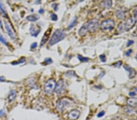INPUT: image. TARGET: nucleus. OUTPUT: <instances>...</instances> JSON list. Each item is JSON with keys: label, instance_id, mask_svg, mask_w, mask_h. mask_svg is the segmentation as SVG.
Masks as SVG:
<instances>
[{"label": "nucleus", "instance_id": "33", "mask_svg": "<svg viewBox=\"0 0 137 120\" xmlns=\"http://www.w3.org/2000/svg\"><path fill=\"white\" fill-rule=\"evenodd\" d=\"M129 95H130V96H134L135 95V92H130Z\"/></svg>", "mask_w": 137, "mask_h": 120}, {"label": "nucleus", "instance_id": "27", "mask_svg": "<svg viewBox=\"0 0 137 120\" xmlns=\"http://www.w3.org/2000/svg\"><path fill=\"white\" fill-rule=\"evenodd\" d=\"M134 43V41H133L132 40H129L128 41H127V46L129 47V46H131L132 44Z\"/></svg>", "mask_w": 137, "mask_h": 120}, {"label": "nucleus", "instance_id": "18", "mask_svg": "<svg viewBox=\"0 0 137 120\" xmlns=\"http://www.w3.org/2000/svg\"><path fill=\"white\" fill-rule=\"evenodd\" d=\"M15 97H16V92L14 90H12L11 92H10L9 96H8L9 101H13V100L15 98Z\"/></svg>", "mask_w": 137, "mask_h": 120}, {"label": "nucleus", "instance_id": "26", "mask_svg": "<svg viewBox=\"0 0 137 120\" xmlns=\"http://www.w3.org/2000/svg\"><path fill=\"white\" fill-rule=\"evenodd\" d=\"M104 115H105L104 111H102V112H99V113H98L97 116H98V118H101V117H102V116Z\"/></svg>", "mask_w": 137, "mask_h": 120}, {"label": "nucleus", "instance_id": "13", "mask_svg": "<svg viewBox=\"0 0 137 120\" xmlns=\"http://www.w3.org/2000/svg\"><path fill=\"white\" fill-rule=\"evenodd\" d=\"M116 16L118 18L120 19H124L125 17V12L123 9H118L116 11Z\"/></svg>", "mask_w": 137, "mask_h": 120}, {"label": "nucleus", "instance_id": "11", "mask_svg": "<svg viewBox=\"0 0 137 120\" xmlns=\"http://www.w3.org/2000/svg\"><path fill=\"white\" fill-rule=\"evenodd\" d=\"M4 24H5V28H6V31H7V32L8 33V35H9V37H11L12 39H15L14 32H13V30H12V29H11V26H10L9 24H8L7 22H5Z\"/></svg>", "mask_w": 137, "mask_h": 120}, {"label": "nucleus", "instance_id": "36", "mask_svg": "<svg viewBox=\"0 0 137 120\" xmlns=\"http://www.w3.org/2000/svg\"><path fill=\"white\" fill-rule=\"evenodd\" d=\"M134 89H135V91H136V92L137 93V88H134Z\"/></svg>", "mask_w": 137, "mask_h": 120}, {"label": "nucleus", "instance_id": "5", "mask_svg": "<svg viewBox=\"0 0 137 120\" xmlns=\"http://www.w3.org/2000/svg\"><path fill=\"white\" fill-rule=\"evenodd\" d=\"M115 26V23L113 20L110 19H105L101 24V27L102 30L105 31H109L113 29Z\"/></svg>", "mask_w": 137, "mask_h": 120}, {"label": "nucleus", "instance_id": "19", "mask_svg": "<svg viewBox=\"0 0 137 120\" xmlns=\"http://www.w3.org/2000/svg\"><path fill=\"white\" fill-rule=\"evenodd\" d=\"M77 57H78L79 60L80 61H81L86 62V61H88V58H85V57H83L82 56H81L80 55H79L78 56H77Z\"/></svg>", "mask_w": 137, "mask_h": 120}, {"label": "nucleus", "instance_id": "9", "mask_svg": "<svg viewBox=\"0 0 137 120\" xmlns=\"http://www.w3.org/2000/svg\"><path fill=\"white\" fill-rule=\"evenodd\" d=\"M40 32V29L39 26L32 24L30 27V33L33 37H37Z\"/></svg>", "mask_w": 137, "mask_h": 120}, {"label": "nucleus", "instance_id": "4", "mask_svg": "<svg viewBox=\"0 0 137 120\" xmlns=\"http://www.w3.org/2000/svg\"><path fill=\"white\" fill-rule=\"evenodd\" d=\"M70 106V102L67 99H62L59 100L56 104L57 110L60 112L65 111L67 108Z\"/></svg>", "mask_w": 137, "mask_h": 120}, {"label": "nucleus", "instance_id": "2", "mask_svg": "<svg viewBox=\"0 0 137 120\" xmlns=\"http://www.w3.org/2000/svg\"><path fill=\"white\" fill-rule=\"evenodd\" d=\"M135 19L133 18L130 17L125 20L123 23H121L118 26V30L120 32H123L125 31L129 30L134 26Z\"/></svg>", "mask_w": 137, "mask_h": 120}, {"label": "nucleus", "instance_id": "8", "mask_svg": "<svg viewBox=\"0 0 137 120\" xmlns=\"http://www.w3.org/2000/svg\"><path fill=\"white\" fill-rule=\"evenodd\" d=\"M64 86V82L62 80H60L59 81L57 82V83H56V88H55V92L57 93V95L60 94L62 92Z\"/></svg>", "mask_w": 137, "mask_h": 120}, {"label": "nucleus", "instance_id": "23", "mask_svg": "<svg viewBox=\"0 0 137 120\" xmlns=\"http://www.w3.org/2000/svg\"><path fill=\"white\" fill-rule=\"evenodd\" d=\"M24 61H25V58H23L22 59H21L20 61H17V62H12V64H19L23 63V62H24Z\"/></svg>", "mask_w": 137, "mask_h": 120}, {"label": "nucleus", "instance_id": "28", "mask_svg": "<svg viewBox=\"0 0 137 120\" xmlns=\"http://www.w3.org/2000/svg\"><path fill=\"white\" fill-rule=\"evenodd\" d=\"M44 62H47V64H49V63H51V62H52V61L51 58H46L45 60H44Z\"/></svg>", "mask_w": 137, "mask_h": 120}, {"label": "nucleus", "instance_id": "35", "mask_svg": "<svg viewBox=\"0 0 137 120\" xmlns=\"http://www.w3.org/2000/svg\"><path fill=\"white\" fill-rule=\"evenodd\" d=\"M3 27V24H2V21L1 20V18H0V27L2 28Z\"/></svg>", "mask_w": 137, "mask_h": 120}, {"label": "nucleus", "instance_id": "7", "mask_svg": "<svg viewBox=\"0 0 137 120\" xmlns=\"http://www.w3.org/2000/svg\"><path fill=\"white\" fill-rule=\"evenodd\" d=\"M79 116H80V111L77 109L72 110L68 114V117L71 120L76 119L79 118Z\"/></svg>", "mask_w": 137, "mask_h": 120}, {"label": "nucleus", "instance_id": "21", "mask_svg": "<svg viewBox=\"0 0 137 120\" xmlns=\"http://www.w3.org/2000/svg\"><path fill=\"white\" fill-rule=\"evenodd\" d=\"M0 42H1L2 43L5 44V45H7V41H6V39H5L1 35V34H0Z\"/></svg>", "mask_w": 137, "mask_h": 120}, {"label": "nucleus", "instance_id": "25", "mask_svg": "<svg viewBox=\"0 0 137 120\" xmlns=\"http://www.w3.org/2000/svg\"><path fill=\"white\" fill-rule=\"evenodd\" d=\"M100 59H101V60L102 61V62H105V61H106V60H105V59H106V58H105V55H100Z\"/></svg>", "mask_w": 137, "mask_h": 120}, {"label": "nucleus", "instance_id": "10", "mask_svg": "<svg viewBox=\"0 0 137 120\" xmlns=\"http://www.w3.org/2000/svg\"><path fill=\"white\" fill-rule=\"evenodd\" d=\"M124 68L125 69V70H127L129 72V77L130 78H132L135 76L136 71L133 68L130 67L129 66L124 65Z\"/></svg>", "mask_w": 137, "mask_h": 120}, {"label": "nucleus", "instance_id": "12", "mask_svg": "<svg viewBox=\"0 0 137 120\" xmlns=\"http://www.w3.org/2000/svg\"><path fill=\"white\" fill-rule=\"evenodd\" d=\"M112 1L111 0H107V1H103L100 3L101 7L104 8V9H108V8L111 7L112 6Z\"/></svg>", "mask_w": 137, "mask_h": 120}, {"label": "nucleus", "instance_id": "3", "mask_svg": "<svg viewBox=\"0 0 137 120\" xmlns=\"http://www.w3.org/2000/svg\"><path fill=\"white\" fill-rule=\"evenodd\" d=\"M56 85V82L54 79H49L44 83L43 87V90L45 94L51 95L52 94L55 90Z\"/></svg>", "mask_w": 137, "mask_h": 120}, {"label": "nucleus", "instance_id": "29", "mask_svg": "<svg viewBox=\"0 0 137 120\" xmlns=\"http://www.w3.org/2000/svg\"><path fill=\"white\" fill-rule=\"evenodd\" d=\"M132 52V49H129V50L127 51V52H126V53H125V55H126L127 57H129Z\"/></svg>", "mask_w": 137, "mask_h": 120}, {"label": "nucleus", "instance_id": "16", "mask_svg": "<svg viewBox=\"0 0 137 120\" xmlns=\"http://www.w3.org/2000/svg\"><path fill=\"white\" fill-rule=\"evenodd\" d=\"M50 32H51V30L50 29H49V30L45 33V34H44L43 37V38L42 39V41H41V43H40L41 46H43L44 44L46 43V42L47 41L48 39L49 38V34H50Z\"/></svg>", "mask_w": 137, "mask_h": 120}, {"label": "nucleus", "instance_id": "6", "mask_svg": "<svg viewBox=\"0 0 137 120\" xmlns=\"http://www.w3.org/2000/svg\"><path fill=\"white\" fill-rule=\"evenodd\" d=\"M87 30L90 32H95L99 27V21L97 19H93L86 24Z\"/></svg>", "mask_w": 137, "mask_h": 120}, {"label": "nucleus", "instance_id": "22", "mask_svg": "<svg viewBox=\"0 0 137 120\" xmlns=\"http://www.w3.org/2000/svg\"><path fill=\"white\" fill-rule=\"evenodd\" d=\"M0 10H1V12L3 13V14L6 15V10H5L4 6H3L2 3H1V1H0Z\"/></svg>", "mask_w": 137, "mask_h": 120}, {"label": "nucleus", "instance_id": "37", "mask_svg": "<svg viewBox=\"0 0 137 120\" xmlns=\"http://www.w3.org/2000/svg\"><path fill=\"white\" fill-rule=\"evenodd\" d=\"M135 58H136V60H137V52H136V55H135Z\"/></svg>", "mask_w": 137, "mask_h": 120}, {"label": "nucleus", "instance_id": "30", "mask_svg": "<svg viewBox=\"0 0 137 120\" xmlns=\"http://www.w3.org/2000/svg\"><path fill=\"white\" fill-rule=\"evenodd\" d=\"M37 42H34V43H32V45H31V49H35L36 48V47H37Z\"/></svg>", "mask_w": 137, "mask_h": 120}, {"label": "nucleus", "instance_id": "1", "mask_svg": "<svg viewBox=\"0 0 137 120\" xmlns=\"http://www.w3.org/2000/svg\"><path fill=\"white\" fill-rule=\"evenodd\" d=\"M66 37V34L62 29H57L54 31V34H52L50 40L49 41V44L50 46H53L57 44L62 39H63Z\"/></svg>", "mask_w": 137, "mask_h": 120}, {"label": "nucleus", "instance_id": "20", "mask_svg": "<svg viewBox=\"0 0 137 120\" xmlns=\"http://www.w3.org/2000/svg\"><path fill=\"white\" fill-rule=\"evenodd\" d=\"M76 22H77V18H75V19L72 20V21L71 22V23L70 25L68 26V29H71L72 27H74L76 25Z\"/></svg>", "mask_w": 137, "mask_h": 120}, {"label": "nucleus", "instance_id": "17", "mask_svg": "<svg viewBox=\"0 0 137 120\" xmlns=\"http://www.w3.org/2000/svg\"><path fill=\"white\" fill-rule=\"evenodd\" d=\"M26 19H27L28 21L34 22V21H36L39 19V16H38L37 15H31L28 16L27 17H26Z\"/></svg>", "mask_w": 137, "mask_h": 120}, {"label": "nucleus", "instance_id": "24", "mask_svg": "<svg viewBox=\"0 0 137 120\" xmlns=\"http://www.w3.org/2000/svg\"><path fill=\"white\" fill-rule=\"evenodd\" d=\"M51 18L52 21H57V16L56 14H51Z\"/></svg>", "mask_w": 137, "mask_h": 120}, {"label": "nucleus", "instance_id": "15", "mask_svg": "<svg viewBox=\"0 0 137 120\" xmlns=\"http://www.w3.org/2000/svg\"><path fill=\"white\" fill-rule=\"evenodd\" d=\"M87 32H88V30H87L86 24H85L80 27V29H79V30L78 32V34L80 36H84L87 34Z\"/></svg>", "mask_w": 137, "mask_h": 120}, {"label": "nucleus", "instance_id": "14", "mask_svg": "<svg viewBox=\"0 0 137 120\" xmlns=\"http://www.w3.org/2000/svg\"><path fill=\"white\" fill-rule=\"evenodd\" d=\"M127 103L131 107H135L137 106V99L133 98H129L127 101Z\"/></svg>", "mask_w": 137, "mask_h": 120}, {"label": "nucleus", "instance_id": "31", "mask_svg": "<svg viewBox=\"0 0 137 120\" xmlns=\"http://www.w3.org/2000/svg\"><path fill=\"white\" fill-rule=\"evenodd\" d=\"M133 16H134V19L135 21H137V10H135L133 12Z\"/></svg>", "mask_w": 137, "mask_h": 120}, {"label": "nucleus", "instance_id": "34", "mask_svg": "<svg viewBox=\"0 0 137 120\" xmlns=\"http://www.w3.org/2000/svg\"><path fill=\"white\" fill-rule=\"evenodd\" d=\"M39 12L40 13V14H43V13L44 12V10L42 9H40L39 10Z\"/></svg>", "mask_w": 137, "mask_h": 120}, {"label": "nucleus", "instance_id": "32", "mask_svg": "<svg viewBox=\"0 0 137 120\" xmlns=\"http://www.w3.org/2000/svg\"><path fill=\"white\" fill-rule=\"evenodd\" d=\"M5 114V111L4 110H0V116H2Z\"/></svg>", "mask_w": 137, "mask_h": 120}]
</instances>
